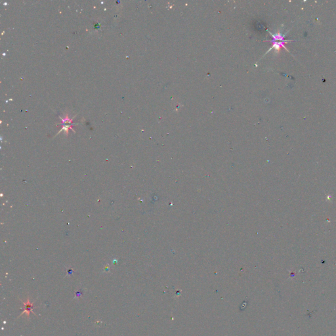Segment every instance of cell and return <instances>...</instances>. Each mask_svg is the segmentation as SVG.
<instances>
[{
    "label": "cell",
    "mask_w": 336,
    "mask_h": 336,
    "mask_svg": "<svg viewBox=\"0 0 336 336\" xmlns=\"http://www.w3.org/2000/svg\"><path fill=\"white\" fill-rule=\"evenodd\" d=\"M269 33H270V34L272 36V37H273V40L271 41H270V42L272 43L273 45H272L271 48H270L269 50L267 52V53H268L273 49H274L275 51H278V52L280 51V49L282 47H284L285 49L287 50V49L285 47V44L288 43V40H286L284 39L286 34L282 35L279 32L277 33V34H272V33H271L270 32Z\"/></svg>",
    "instance_id": "6da1fadb"
},
{
    "label": "cell",
    "mask_w": 336,
    "mask_h": 336,
    "mask_svg": "<svg viewBox=\"0 0 336 336\" xmlns=\"http://www.w3.org/2000/svg\"><path fill=\"white\" fill-rule=\"evenodd\" d=\"M20 301L22 303H23V305H24V311H23V312L20 314V315L19 316H23L24 313H27V316H28V318H30V312H32L33 314H34V312H33V308H34V303H31L30 301L29 298H28V299H27V301L26 303L23 302V301H21V299H20ZM34 315H35V314H34Z\"/></svg>",
    "instance_id": "7a4b0ae2"
}]
</instances>
